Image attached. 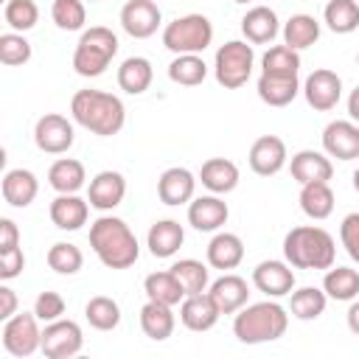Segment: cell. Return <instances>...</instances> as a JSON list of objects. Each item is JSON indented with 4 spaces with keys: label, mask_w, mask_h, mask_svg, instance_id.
Segmentation results:
<instances>
[{
    "label": "cell",
    "mask_w": 359,
    "mask_h": 359,
    "mask_svg": "<svg viewBox=\"0 0 359 359\" xmlns=\"http://www.w3.org/2000/svg\"><path fill=\"white\" fill-rule=\"evenodd\" d=\"M70 115L79 126H84L98 137H112L126 123L123 101L104 90H79L70 98Z\"/></svg>",
    "instance_id": "6da1fadb"
},
{
    "label": "cell",
    "mask_w": 359,
    "mask_h": 359,
    "mask_svg": "<svg viewBox=\"0 0 359 359\" xmlns=\"http://www.w3.org/2000/svg\"><path fill=\"white\" fill-rule=\"evenodd\" d=\"M90 247L107 269H129L140 255L135 233L118 216H98L90 224Z\"/></svg>",
    "instance_id": "7a4b0ae2"
},
{
    "label": "cell",
    "mask_w": 359,
    "mask_h": 359,
    "mask_svg": "<svg viewBox=\"0 0 359 359\" xmlns=\"http://www.w3.org/2000/svg\"><path fill=\"white\" fill-rule=\"evenodd\" d=\"M283 258L294 269H328L337 261L334 236L314 224L292 227L283 238Z\"/></svg>",
    "instance_id": "3957f363"
},
{
    "label": "cell",
    "mask_w": 359,
    "mask_h": 359,
    "mask_svg": "<svg viewBox=\"0 0 359 359\" xmlns=\"http://www.w3.org/2000/svg\"><path fill=\"white\" fill-rule=\"evenodd\" d=\"M289 328V314L280 303L264 300V303H250L236 311L233 317V334L244 345H261V342H275L286 334Z\"/></svg>",
    "instance_id": "277c9868"
},
{
    "label": "cell",
    "mask_w": 359,
    "mask_h": 359,
    "mask_svg": "<svg viewBox=\"0 0 359 359\" xmlns=\"http://www.w3.org/2000/svg\"><path fill=\"white\" fill-rule=\"evenodd\" d=\"M115 53H118V36L112 34V28L107 25L84 28L73 50V70L84 79H95L109 67Z\"/></svg>",
    "instance_id": "5b68a950"
},
{
    "label": "cell",
    "mask_w": 359,
    "mask_h": 359,
    "mask_svg": "<svg viewBox=\"0 0 359 359\" xmlns=\"http://www.w3.org/2000/svg\"><path fill=\"white\" fill-rule=\"evenodd\" d=\"M213 42V25L205 14H182L163 28V45L180 53H202Z\"/></svg>",
    "instance_id": "8992f818"
},
{
    "label": "cell",
    "mask_w": 359,
    "mask_h": 359,
    "mask_svg": "<svg viewBox=\"0 0 359 359\" xmlns=\"http://www.w3.org/2000/svg\"><path fill=\"white\" fill-rule=\"evenodd\" d=\"M252 65H255L252 45L250 42H241V39H230V42H224L216 50L213 73H216V81L224 90H238V87H244L250 81Z\"/></svg>",
    "instance_id": "52a82bcc"
},
{
    "label": "cell",
    "mask_w": 359,
    "mask_h": 359,
    "mask_svg": "<svg viewBox=\"0 0 359 359\" xmlns=\"http://www.w3.org/2000/svg\"><path fill=\"white\" fill-rule=\"evenodd\" d=\"M3 348L17 356L25 359L31 353H36L42 348V328H39V317L34 311H17L14 317H8L3 323Z\"/></svg>",
    "instance_id": "ba28073f"
},
{
    "label": "cell",
    "mask_w": 359,
    "mask_h": 359,
    "mask_svg": "<svg viewBox=\"0 0 359 359\" xmlns=\"http://www.w3.org/2000/svg\"><path fill=\"white\" fill-rule=\"evenodd\" d=\"M84 345V334H81V325L73 323V320H53V323H45L42 328V353L48 359H70L81 351Z\"/></svg>",
    "instance_id": "9c48e42d"
},
{
    "label": "cell",
    "mask_w": 359,
    "mask_h": 359,
    "mask_svg": "<svg viewBox=\"0 0 359 359\" xmlns=\"http://www.w3.org/2000/svg\"><path fill=\"white\" fill-rule=\"evenodd\" d=\"M76 140L73 123L59 112H45L34 126V143L45 154H65Z\"/></svg>",
    "instance_id": "30bf717a"
},
{
    "label": "cell",
    "mask_w": 359,
    "mask_h": 359,
    "mask_svg": "<svg viewBox=\"0 0 359 359\" xmlns=\"http://www.w3.org/2000/svg\"><path fill=\"white\" fill-rule=\"evenodd\" d=\"M303 95L314 112H331L342 98V79L328 67L311 70L303 81Z\"/></svg>",
    "instance_id": "8fae6325"
},
{
    "label": "cell",
    "mask_w": 359,
    "mask_h": 359,
    "mask_svg": "<svg viewBox=\"0 0 359 359\" xmlns=\"http://www.w3.org/2000/svg\"><path fill=\"white\" fill-rule=\"evenodd\" d=\"M163 22L160 6L154 0H126L121 8V28L132 39H149Z\"/></svg>",
    "instance_id": "7c38bea8"
},
{
    "label": "cell",
    "mask_w": 359,
    "mask_h": 359,
    "mask_svg": "<svg viewBox=\"0 0 359 359\" xmlns=\"http://www.w3.org/2000/svg\"><path fill=\"white\" fill-rule=\"evenodd\" d=\"M294 266L289 261H261L255 269H252V283L258 292H264L266 297H283V294H292L294 289Z\"/></svg>",
    "instance_id": "4fadbf2b"
},
{
    "label": "cell",
    "mask_w": 359,
    "mask_h": 359,
    "mask_svg": "<svg viewBox=\"0 0 359 359\" xmlns=\"http://www.w3.org/2000/svg\"><path fill=\"white\" fill-rule=\"evenodd\" d=\"M323 151L342 163L359 157V123L356 121H331L323 129Z\"/></svg>",
    "instance_id": "5bb4252c"
},
{
    "label": "cell",
    "mask_w": 359,
    "mask_h": 359,
    "mask_svg": "<svg viewBox=\"0 0 359 359\" xmlns=\"http://www.w3.org/2000/svg\"><path fill=\"white\" fill-rule=\"evenodd\" d=\"M222 311L216 306V300L210 297V292H199V294H185V300L180 303V323L188 331H210L219 323Z\"/></svg>",
    "instance_id": "9a60e30c"
},
{
    "label": "cell",
    "mask_w": 359,
    "mask_h": 359,
    "mask_svg": "<svg viewBox=\"0 0 359 359\" xmlns=\"http://www.w3.org/2000/svg\"><path fill=\"white\" fill-rule=\"evenodd\" d=\"M286 143L278 135H261L252 146H250V168L258 177H275L283 165H286Z\"/></svg>",
    "instance_id": "2e32d148"
},
{
    "label": "cell",
    "mask_w": 359,
    "mask_h": 359,
    "mask_svg": "<svg viewBox=\"0 0 359 359\" xmlns=\"http://www.w3.org/2000/svg\"><path fill=\"white\" fill-rule=\"evenodd\" d=\"M126 196V180L121 171H98L93 180H90V188H87V199H90V208L107 213L112 208H118Z\"/></svg>",
    "instance_id": "e0dca14e"
},
{
    "label": "cell",
    "mask_w": 359,
    "mask_h": 359,
    "mask_svg": "<svg viewBox=\"0 0 359 359\" xmlns=\"http://www.w3.org/2000/svg\"><path fill=\"white\" fill-rule=\"evenodd\" d=\"M227 202L219 199V194L196 196L188 202V224L199 233H216L222 224H227Z\"/></svg>",
    "instance_id": "ac0fdd59"
},
{
    "label": "cell",
    "mask_w": 359,
    "mask_h": 359,
    "mask_svg": "<svg viewBox=\"0 0 359 359\" xmlns=\"http://www.w3.org/2000/svg\"><path fill=\"white\" fill-rule=\"evenodd\" d=\"M194 191H196V177L182 168V165H174V168H165L157 180V196L163 205H185L194 199Z\"/></svg>",
    "instance_id": "d6986e66"
},
{
    "label": "cell",
    "mask_w": 359,
    "mask_h": 359,
    "mask_svg": "<svg viewBox=\"0 0 359 359\" xmlns=\"http://www.w3.org/2000/svg\"><path fill=\"white\" fill-rule=\"evenodd\" d=\"M210 297L216 300L219 311L222 314H236L238 309L247 306V297H250V286L241 275H233V272H224L222 278H216L210 286H208Z\"/></svg>",
    "instance_id": "ffe728a7"
},
{
    "label": "cell",
    "mask_w": 359,
    "mask_h": 359,
    "mask_svg": "<svg viewBox=\"0 0 359 359\" xmlns=\"http://www.w3.org/2000/svg\"><path fill=\"white\" fill-rule=\"evenodd\" d=\"M289 171H292V180L306 185V182H328L334 177V165L328 160V154L323 151H314V149H303L292 157L289 163Z\"/></svg>",
    "instance_id": "44dd1931"
},
{
    "label": "cell",
    "mask_w": 359,
    "mask_h": 359,
    "mask_svg": "<svg viewBox=\"0 0 359 359\" xmlns=\"http://www.w3.org/2000/svg\"><path fill=\"white\" fill-rule=\"evenodd\" d=\"M90 216V199H81L79 194H59L50 202V222L59 230H81Z\"/></svg>",
    "instance_id": "7402d4cb"
},
{
    "label": "cell",
    "mask_w": 359,
    "mask_h": 359,
    "mask_svg": "<svg viewBox=\"0 0 359 359\" xmlns=\"http://www.w3.org/2000/svg\"><path fill=\"white\" fill-rule=\"evenodd\" d=\"M280 31L278 14L269 6H252L241 17V34L250 45H269Z\"/></svg>",
    "instance_id": "603a6c76"
},
{
    "label": "cell",
    "mask_w": 359,
    "mask_h": 359,
    "mask_svg": "<svg viewBox=\"0 0 359 359\" xmlns=\"http://www.w3.org/2000/svg\"><path fill=\"white\" fill-rule=\"evenodd\" d=\"M0 191H3V199L11 208H28L36 199V194H39V182H36V174L34 171H28V168H11V171L3 174Z\"/></svg>",
    "instance_id": "cb8c5ba5"
},
{
    "label": "cell",
    "mask_w": 359,
    "mask_h": 359,
    "mask_svg": "<svg viewBox=\"0 0 359 359\" xmlns=\"http://www.w3.org/2000/svg\"><path fill=\"white\" fill-rule=\"evenodd\" d=\"M182 241H185V230L174 219L154 222L149 227V236H146V247H149V252L154 258H171V255H177L180 247H182Z\"/></svg>",
    "instance_id": "d4e9b609"
},
{
    "label": "cell",
    "mask_w": 359,
    "mask_h": 359,
    "mask_svg": "<svg viewBox=\"0 0 359 359\" xmlns=\"http://www.w3.org/2000/svg\"><path fill=\"white\" fill-rule=\"evenodd\" d=\"M199 180L210 194H230L238 185V165L227 157H210L199 168Z\"/></svg>",
    "instance_id": "484cf974"
},
{
    "label": "cell",
    "mask_w": 359,
    "mask_h": 359,
    "mask_svg": "<svg viewBox=\"0 0 359 359\" xmlns=\"http://www.w3.org/2000/svg\"><path fill=\"white\" fill-rule=\"evenodd\" d=\"M255 87H258V98L269 107H289L303 90L297 76H266V73L258 76Z\"/></svg>",
    "instance_id": "4316f807"
},
{
    "label": "cell",
    "mask_w": 359,
    "mask_h": 359,
    "mask_svg": "<svg viewBox=\"0 0 359 359\" xmlns=\"http://www.w3.org/2000/svg\"><path fill=\"white\" fill-rule=\"evenodd\" d=\"M208 264L213 269H236L241 261H244V241L236 236V233H216L208 244Z\"/></svg>",
    "instance_id": "83f0119b"
},
{
    "label": "cell",
    "mask_w": 359,
    "mask_h": 359,
    "mask_svg": "<svg viewBox=\"0 0 359 359\" xmlns=\"http://www.w3.org/2000/svg\"><path fill=\"white\" fill-rule=\"evenodd\" d=\"M171 309L174 306H165V303H157V300H146V306L140 309V328H143V334L149 339L165 342L174 334L177 317H174Z\"/></svg>",
    "instance_id": "f1b7e54d"
},
{
    "label": "cell",
    "mask_w": 359,
    "mask_h": 359,
    "mask_svg": "<svg viewBox=\"0 0 359 359\" xmlns=\"http://www.w3.org/2000/svg\"><path fill=\"white\" fill-rule=\"evenodd\" d=\"M334 205H337V196L331 191L328 182H306L300 185V210L314 219V222H323L334 213Z\"/></svg>",
    "instance_id": "f546056e"
},
{
    "label": "cell",
    "mask_w": 359,
    "mask_h": 359,
    "mask_svg": "<svg viewBox=\"0 0 359 359\" xmlns=\"http://www.w3.org/2000/svg\"><path fill=\"white\" fill-rule=\"evenodd\" d=\"M151 79H154V70H151V62L146 56H129L118 67V87L129 95L146 93L151 87Z\"/></svg>",
    "instance_id": "4dcf8cb0"
},
{
    "label": "cell",
    "mask_w": 359,
    "mask_h": 359,
    "mask_svg": "<svg viewBox=\"0 0 359 359\" xmlns=\"http://www.w3.org/2000/svg\"><path fill=\"white\" fill-rule=\"evenodd\" d=\"M84 180H87V171L79 160L73 157H59L50 168H48V185L56 191V194H79L84 188Z\"/></svg>",
    "instance_id": "1f68e13d"
},
{
    "label": "cell",
    "mask_w": 359,
    "mask_h": 359,
    "mask_svg": "<svg viewBox=\"0 0 359 359\" xmlns=\"http://www.w3.org/2000/svg\"><path fill=\"white\" fill-rule=\"evenodd\" d=\"M143 292H146L149 300H157V303H165V306H180L185 300V289H182V283L177 280V275L171 269L146 275Z\"/></svg>",
    "instance_id": "d6a6232c"
},
{
    "label": "cell",
    "mask_w": 359,
    "mask_h": 359,
    "mask_svg": "<svg viewBox=\"0 0 359 359\" xmlns=\"http://www.w3.org/2000/svg\"><path fill=\"white\" fill-rule=\"evenodd\" d=\"M323 292L339 303L356 300L359 297V272L351 266H328V272L323 278Z\"/></svg>",
    "instance_id": "836d02e7"
},
{
    "label": "cell",
    "mask_w": 359,
    "mask_h": 359,
    "mask_svg": "<svg viewBox=\"0 0 359 359\" xmlns=\"http://www.w3.org/2000/svg\"><path fill=\"white\" fill-rule=\"evenodd\" d=\"M320 39V22L311 14H292L283 25V45L306 50Z\"/></svg>",
    "instance_id": "e575fe53"
},
{
    "label": "cell",
    "mask_w": 359,
    "mask_h": 359,
    "mask_svg": "<svg viewBox=\"0 0 359 359\" xmlns=\"http://www.w3.org/2000/svg\"><path fill=\"white\" fill-rule=\"evenodd\" d=\"M168 79L180 87H196L208 79V65L199 53H180L168 65Z\"/></svg>",
    "instance_id": "d590c367"
},
{
    "label": "cell",
    "mask_w": 359,
    "mask_h": 359,
    "mask_svg": "<svg viewBox=\"0 0 359 359\" xmlns=\"http://www.w3.org/2000/svg\"><path fill=\"white\" fill-rule=\"evenodd\" d=\"M323 20L334 34H353L359 28V3L356 0H328Z\"/></svg>",
    "instance_id": "8d00e7d4"
},
{
    "label": "cell",
    "mask_w": 359,
    "mask_h": 359,
    "mask_svg": "<svg viewBox=\"0 0 359 359\" xmlns=\"http://www.w3.org/2000/svg\"><path fill=\"white\" fill-rule=\"evenodd\" d=\"M328 294L317 286H303V289H292V300H289V311L297 320H317L325 311Z\"/></svg>",
    "instance_id": "74e56055"
},
{
    "label": "cell",
    "mask_w": 359,
    "mask_h": 359,
    "mask_svg": "<svg viewBox=\"0 0 359 359\" xmlns=\"http://www.w3.org/2000/svg\"><path fill=\"white\" fill-rule=\"evenodd\" d=\"M261 73H266V76H297L300 73V53L289 45H272L261 56Z\"/></svg>",
    "instance_id": "f35d334b"
},
{
    "label": "cell",
    "mask_w": 359,
    "mask_h": 359,
    "mask_svg": "<svg viewBox=\"0 0 359 359\" xmlns=\"http://www.w3.org/2000/svg\"><path fill=\"white\" fill-rule=\"evenodd\" d=\"M84 317L95 331H112L121 323V306L107 294H95V297L87 300Z\"/></svg>",
    "instance_id": "ab89813d"
},
{
    "label": "cell",
    "mask_w": 359,
    "mask_h": 359,
    "mask_svg": "<svg viewBox=\"0 0 359 359\" xmlns=\"http://www.w3.org/2000/svg\"><path fill=\"white\" fill-rule=\"evenodd\" d=\"M171 272L182 283L185 294H199V292H208V286H210V272L196 258H180L177 264H171Z\"/></svg>",
    "instance_id": "60d3db41"
},
{
    "label": "cell",
    "mask_w": 359,
    "mask_h": 359,
    "mask_svg": "<svg viewBox=\"0 0 359 359\" xmlns=\"http://www.w3.org/2000/svg\"><path fill=\"white\" fill-rule=\"evenodd\" d=\"M48 266L56 272V275H76L81 266H84V255L76 244L70 241H56L50 250H48Z\"/></svg>",
    "instance_id": "b9f144b4"
},
{
    "label": "cell",
    "mask_w": 359,
    "mask_h": 359,
    "mask_svg": "<svg viewBox=\"0 0 359 359\" xmlns=\"http://www.w3.org/2000/svg\"><path fill=\"white\" fill-rule=\"evenodd\" d=\"M3 20H6V25L11 31L25 34V31H31L39 22V8H36L34 0H6Z\"/></svg>",
    "instance_id": "7bdbcfd3"
},
{
    "label": "cell",
    "mask_w": 359,
    "mask_h": 359,
    "mask_svg": "<svg viewBox=\"0 0 359 359\" xmlns=\"http://www.w3.org/2000/svg\"><path fill=\"white\" fill-rule=\"evenodd\" d=\"M50 17L59 31H84V22H87L84 0H53Z\"/></svg>",
    "instance_id": "ee69618b"
},
{
    "label": "cell",
    "mask_w": 359,
    "mask_h": 359,
    "mask_svg": "<svg viewBox=\"0 0 359 359\" xmlns=\"http://www.w3.org/2000/svg\"><path fill=\"white\" fill-rule=\"evenodd\" d=\"M28 59H31V42L17 31H6L0 36V62L6 67H20Z\"/></svg>",
    "instance_id": "f6af8a7d"
},
{
    "label": "cell",
    "mask_w": 359,
    "mask_h": 359,
    "mask_svg": "<svg viewBox=\"0 0 359 359\" xmlns=\"http://www.w3.org/2000/svg\"><path fill=\"white\" fill-rule=\"evenodd\" d=\"M34 314L39 317V323H53L65 314V297L59 292H39L34 300Z\"/></svg>",
    "instance_id": "bcb514c9"
},
{
    "label": "cell",
    "mask_w": 359,
    "mask_h": 359,
    "mask_svg": "<svg viewBox=\"0 0 359 359\" xmlns=\"http://www.w3.org/2000/svg\"><path fill=\"white\" fill-rule=\"evenodd\" d=\"M339 241L345 252L359 264V213H348L339 224Z\"/></svg>",
    "instance_id": "7dc6e473"
},
{
    "label": "cell",
    "mask_w": 359,
    "mask_h": 359,
    "mask_svg": "<svg viewBox=\"0 0 359 359\" xmlns=\"http://www.w3.org/2000/svg\"><path fill=\"white\" fill-rule=\"evenodd\" d=\"M22 269H25L22 247H11V250L0 252V280H11V278L22 275Z\"/></svg>",
    "instance_id": "c3c4849f"
},
{
    "label": "cell",
    "mask_w": 359,
    "mask_h": 359,
    "mask_svg": "<svg viewBox=\"0 0 359 359\" xmlns=\"http://www.w3.org/2000/svg\"><path fill=\"white\" fill-rule=\"evenodd\" d=\"M11 247H20V230L11 219H0V252L3 250H11Z\"/></svg>",
    "instance_id": "681fc988"
},
{
    "label": "cell",
    "mask_w": 359,
    "mask_h": 359,
    "mask_svg": "<svg viewBox=\"0 0 359 359\" xmlns=\"http://www.w3.org/2000/svg\"><path fill=\"white\" fill-rule=\"evenodd\" d=\"M17 314V294H14V289L11 286H0V320L6 323L8 317H14Z\"/></svg>",
    "instance_id": "f907efd6"
},
{
    "label": "cell",
    "mask_w": 359,
    "mask_h": 359,
    "mask_svg": "<svg viewBox=\"0 0 359 359\" xmlns=\"http://www.w3.org/2000/svg\"><path fill=\"white\" fill-rule=\"evenodd\" d=\"M345 317H348V328L359 337V300H351V309H348Z\"/></svg>",
    "instance_id": "816d5d0a"
},
{
    "label": "cell",
    "mask_w": 359,
    "mask_h": 359,
    "mask_svg": "<svg viewBox=\"0 0 359 359\" xmlns=\"http://www.w3.org/2000/svg\"><path fill=\"white\" fill-rule=\"evenodd\" d=\"M348 115H351V121L359 123V87H353L348 95Z\"/></svg>",
    "instance_id": "f5cc1de1"
},
{
    "label": "cell",
    "mask_w": 359,
    "mask_h": 359,
    "mask_svg": "<svg viewBox=\"0 0 359 359\" xmlns=\"http://www.w3.org/2000/svg\"><path fill=\"white\" fill-rule=\"evenodd\" d=\"M353 188H356V194H359V168L353 171Z\"/></svg>",
    "instance_id": "db71d44e"
},
{
    "label": "cell",
    "mask_w": 359,
    "mask_h": 359,
    "mask_svg": "<svg viewBox=\"0 0 359 359\" xmlns=\"http://www.w3.org/2000/svg\"><path fill=\"white\" fill-rule=\"evenodd\" d=\"M233 3H250V0H233Z\"/></svg>",
    "instance_id": "11a10c76"
},
{
    "label": "cell",
    "mask_w": 359,
    "mask_h": 359,
    "mask_svg": "<svg viewBox=\"0 0 359 359\" xmlns=\"http://www.w3.org/2000/svg\"><path fill=\"white\" fill-rule=\"evenodd\" d=\"M356 65H359V56H356Z\"/></svg>",
    "instance_id": "9f6ffc18"
},
{
    "label": "cell",
    "mask_w": 359,
    "mask_h": 359,
    "mask_svg": "<svg viewBox=\"0 0 359 359\" xmlns=\"http://www.w3.org/2000/svg\"><path fill=\"white\" fill-rule=\"evenodd\" d=\"M90 3H95V0H90Z\"/></svg>",
    "instance_id": "6f0895ef"
}]
</instances>
